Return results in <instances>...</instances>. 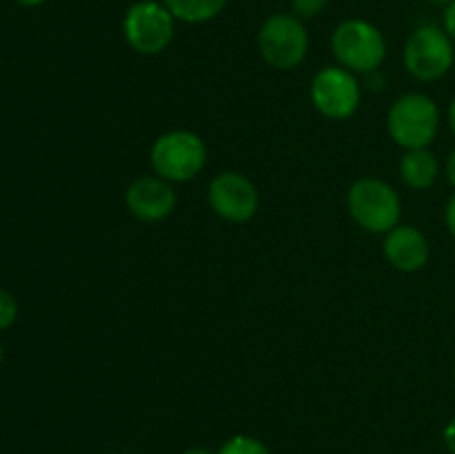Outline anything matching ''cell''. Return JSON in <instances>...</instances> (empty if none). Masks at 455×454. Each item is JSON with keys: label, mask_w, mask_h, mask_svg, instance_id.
Listing matches in <instances>:
<instances>
[{"label": "cell", "mask_w": 455, "mask_h": 454, "mask_svg": "<svg viewBox=\"0 0 455 454\" xmlns=\"http://www.w3.org/2000/svg\"><path fill=\"white\" fill-rule=\"evenodd\" d=\"M453 378H455V369H453Z\"/></svg>", "instance_id": "484cf974"}, {"label": "cell", "mask_w": 455, "mask_h": 454, "mask_svg": "<svg viewBox=\"0 0 455 454\" xmlns=\"http://www.w3.org/2000/svg\"><path fill=\"white\" fill-rule=\"evenodd\" d=\"M444 223H447L449 234H451L453 240H455V194L451 196V199H449L447 209H444Z\"/></svg>", "instance_id": "ac0fdd59"}, {"label": "cell", "mask_w": 455, "mask_h": 454, "mask_svg": "<svg viewBox=\"0 0 455 454\" xmlns=\"http://www.w3.org/2000/svg\"><path fill=\"white\" fill-rule=\"evenodd\" d=\"M444 31H447L449 38L455 43V0L449 7H444Z\"/></svg>", "instance_id": "e0dca14e"}, {"label": "cell", "mask_w": 455, "mask_h": 454, "mask_svg": "<svg viewBox=\"0 0 455 454\" xmlns=\"http://www.w3.org/2000/svg\"><path fill=\"white\" fill-rule=\"evenodd\" d=\"M216 454H271L260 439L249 434H235L220 445Z\"/></svg>", "instance_id": "5bb4252c"}, {"label": "cell", "mask_w": 455, "mask_h": 454, "mask_svg": "<svg viewBox=\"0 0 455 454\" xmlns=\"http://www.w3.org/2000/svg\"><path fill=\"white\" fill-rule=\"evenodd\" d=\"M18 4H22V7H40V4H44L47 0H16Z\"/></svg>", "instance_id": "7402d4cb"}, {"label": "cell", "mask_w": 455, "mask_h": 454, "mask_svg": "<svg viewBox=\"0 0 455 454\" xmlns=\"http://www.w3.org/2000/svg\"><path fill=\"white\" fill-rule=\"evenodd\" d=\"M347 209L349 216L371 234H389L400 225V196L394 187L382 178H360L347 191Z\"/></svg>", "instance_id": "3957f363"}, {"label": "cell", "mask_w": 455, "mask_h": 454, "mask_svg": "<svg viewBox=\"0 0 455 454\" xmlns=\"http://www.w3.org/2000/svg\"><path fill=\"white\" fill-rule=\"evenodd\" d=\"M443 436H444V445H447L449 452L455 454V417L447 423V427H444Z\"/></svg>", "instance_id": "d6986e66"}, {"label": "cell", "mask_w": 455, "mask_h": 454, "mask_svg": "<svg viewBox=\"0 0 455 454\" xmlns=\"http://www.w3.org/2000/svg\"><path fill=\"white\" fill-rule=\"evenodd\" d=\"M3 356H4V350H3V345H0V363H3Z\"/></svg>", "instance_id": "d4e9b609"}, {"label": "cell", "mask_w": 455, "mask_h": 454, "mask_svg": "<svg viewBox=\"0 0 455 454\" xmlns=\"http://www.w3.org/2000/svg\"><path fill=\"white\" fill-rule=\"evenodd\" d=\"M16 319H18L16 298H13V294H9L7 289H0V332L12 328Z\"/></svg>", "instance_id": "9a60e30c"}, {"label": "cell", "mask_w": 455, "mask_h": 454, "mask_svg": "<svg viewBox=\"0 0 455 454\" xmlns=\"http://www.w3.org/2000/svg\"><path fill=\"white\" fill-rule=\"evenodd\" d=\"M327 4L329 0H291V12L293 16L305 20V18H315L318 13H323Z\"/></svg>", "instance_id": "2e32d148"}, {"label": "cell", "mask_w": 455, "mask_h": 454, "mask_svg": "<svg viewBox=\"0 0 455 454\" xmlns=\"http://www.w3.org/2000/svg\"><path fill=\"white\" fill-rule=\"evenodd\" d=\"M182 454H213V452L207 448H187Z\"/></svg>", "instance_id": "603a6c76"}, {"label": "cell", "mask_w": 455, "mask_h": 454, "mask_svg": "<svg viewBox=\"0 0 455 454\" xmlns=\"http://www.w3.org/2000/svg\"><path fill=\"white\" fill-rule=\"evenodd\" d=\"M124 203H127L132 216H136L138 221L160 223L172 216L178 196L173 190V182L154 174V176H140L129 182L127 191H124Z\"/></svg>", "instance_id": "30bf717a"}, {"label": "cell", "mask_w": 455, "mask_h": 454, "mask_svg": "<svg viewBox=\"0 0 455 454\" xmlns=\"http://www.w3.org/2000/svg\"><path fill=\"white\" fill-rule=\"evenodd\" d=\"M207 200L227 223H247L260 207L258 187L240 172H220L212 178Z\"/></svg>", "instance_id": "9c48e42d"}, {"label": "cell", "mask_w": 455, "mask_h": 454, "mask_svg": "<svg viewBox=\"0 0 455 454\" xmlns=\"http://www.w3.org/2000/svg\"><path fill=\"white\" fill-rule=\"evenodd\" d=\"M311 102L329 120H347L360 107V83L354 71L340 65L324 67L311 80Z\"/></svg>", "instance_id": "ba28073f"}, {"label": "cell", "mask_w": 455, "mask_h": 454, "mask_svg": "<svg viewBox=\"0 0 455 454\" xmlns=\"http://www.w3.org/2000/svg\"><path fill=\"white\" fill-rule=\"evenodd\" d=\"M151 169L169 182L194 181L207 165V145L189 129H172L156 138L149 151Z\"/></svg>", "instance_id": "7a4b0ae2"}, {"label": "cell", "mask_w": 455, "mask_h": 454, "mask_svg": "<svg viewBox=\"0 0 455 454\" xmlns=\"http://www.w3.org/2000/svg\"><path fill=\"white\" fill-rule=\"evenodd\" d=\"M387 129L395 145L407 150H425L440 132V109L427 93H404L387 114Z\"/></svg>", "instance_id": "6da1fadb"}, {"label": "cell", "mask_w": 455, "mask_h": 454, "mask_svg": "<svg viewBox=\"0 0 455 454\" xmlns=\"http://www.w3.org/2000/svg\"><path fill=\"white\" fill-rule=\"evenodd\" d=\"M382 252H385L391 267L411 274V272L422 270L429 263L431 247L427 236L416 225H403L400 223L389 234H385Z\"/></svg>", "instance_id": "8fae6325"}, {"label": "cell", "mask_w": 455, "mask_h": 454, "mask_svg": "<svg viewBox=\"0 0 455 454\" xmlns=\"http://www.w3.org/2000/svg\"><path fill=\"white\" fill-rule=\"evenodd\" d=\"M123 34L129 47L142 56L163 53L176 36V18L158 0H138L127 9Z\"/></svg>", "instance_id": "5b68a950"}, {"label": "cell", "mask_w": 455, "mask_h": 454, "mask_svg": "<svg viewBox=\"0 0 455 454\" xmlns=\"http://www.w3.org/2000/svg\"><path fill=\"white\" fill-rule=\"evenodd\" d=\"M427 3L435 4V7H449V4H451L453 0H427Z\"/></svg>", "instance_id": "cb8c5ba5"}, {"label": "cell", "mask_w": 455, "mask_h": 454, "mask_svg": "<svg viewBox=\"0 0 455 454\" xmlns=\"http://www.w3.org/2000/svg\"><path fill=\"white\" fill-rule=\"evenodd\" d=\"M444 176H447V181L455 187V150L447 156V163H444Z\"/></svg>", "instance_id": "ffe728a7"}, {"label": "cell", "mask_w": 455, "mask_h": 454, "mask_svg": "<svg viewBox=\"0 0 455 454\" xmlns=\"http://www.w3.org/2000/svg\"><path fill=\"white\" fill-rule=\"evenodd\" d=\"M440 176V163L429 147L407 150L400 160V178L411 190H429Z\"/></svg>", "instance_id": "7c38bea8"}, {"label": "cell", "mask_w": 455, "mask_h": 454, "mask_svg": "<svg viewBox=\"0 0 455 454\" xmlns=\"http://www.w3.org/2000/svg\"><path fill=\"white\" fill-rule=\"evenodd\" d=\"M258 49L267 65L289 71L300 65L309 52L305 22L293 13H274L258 31Z\"/></svg>", "instance_id": "8992f818"}, {"label": "cell", "mask_w": 455, "mask_h": 454, "mask_svg": "<svg viewBox=\"0 0 455 454\" xmlns=\"http://www.w3.org/2000/svg\"><path fill=\"white\" fill-rule=\"evenodd\" d=\"M447 118H449V127H451V134L455 136V98L451 101V105H449Z\"/></svg>", "instance_id": "44dd1931"}, {"label": "cell", "mask_w": 455, "mask_h": 454, "mask_svg": "<svg viewBox=\"0 0 455 454\" xmlns=\"http://www.w3.org/2000/svg\"><path fill=\"white\" fill-rule=\"evenodd\" d=\"M404 67L422 83H434L451 71L455 61V43L444 27L422 25L404 43Z\"/></svg>", "instance_id": "52a82bcc"}, {"label": "cell", "mask_w": 455, "mask_h": 454, "mask_svg": "<svg viewBox=\"0 0 455 454\" xmlns=\"http://www.w3.org/2000/svg\"><path fill=\"white\" fill-rule=\"evenodd\" d=\"M163 3L176 20L198 25L216 18L225 9L227 0H163Z\"/></svg>", "instance_id": "4fadbf2b"}, {"label": "cell", "mask_w": 455, "mask_h": 454, "mask_svg": "<svg viewBox=\"0 0 455 454\" xmlns=\"http://www.w3.org/2000/svg\"><path fill=\"white\" fill-rule=\"evenodd\" d=\"M331 52L338 65L354 74H376L387 58V40L376 25L363 18H349L336 27Z\"/></svg>", "instance_id": "277c9868"}]
</instances>
